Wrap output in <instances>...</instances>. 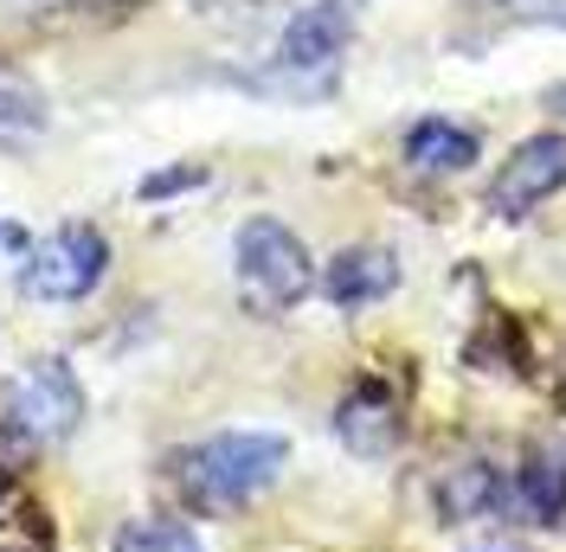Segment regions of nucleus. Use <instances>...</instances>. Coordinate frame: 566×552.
Wrapping results in <instances>:
<instances>
[{
	"label": "nucleus",
	"instance_id": "obj_3",
	"mask_svg": "<svg viewBox=\"0 0 566 552\" xmlns=\"http://www.w3.org/2000/svg\"><path fill=\"white\" fill-rule=\"evenodd\" d=\"M232 264H239V296L251 315H283L316 289V264L283 219H245L232 238Z\"/></svg>",
	"mask_w": 566,
	"mask_h": 552
},
{
	"label": "nucleus",
	"instance_id": "obj_8",
	"mask_svg": "<svg viewBox=\"0 0 566 552\" xmlns=\"http://www.w3.org/2000/svg\"><path fill=\"white\" fill-rule=\"evenodd\" d=\"M399 289V257L387 244H348L328 270H322V296L335 309H367V302H387Z\"/></svg>",
	"mask_w": 566,
	"mask_h": 552
},
{
	"label": "nucleus",
	"instance_id": "obj_14",
	"mask_svg": "<svg viewBox=\"0 0 566 552\" xmlns=\"http://www.w3.org/2000/svg\"><path fill=\"white\" fill-rule=\"evenodd\" d=\"M502 7H515V13H528V20H554V26H566V0H502Z\"/></svg>",
	"mask_w": 566,
	"mask_h": 552
},
{
	"label": "nucleus",
	"instance_id": "obj_4",
	"mask_svg": "<svg viewBox=\"0 0 566 552\" xmlns=\"http://www.w3.org/2000/svg\"><path fill=\"white\" fill-rule=\"evenodd\" d=\"M84 417V385L71 373L65 360H33L27 373L0 380V431L13 444H65Z\"/></svg>",
	"mask_w": 566,
	"mask_h": 552
},
{
	"label": "nucleus",
	"instance_id": "obj_6",
	"mask_svg": "<svg viewBox=\"0 0 566 552\" xmlns=\"http://www.w3.org/2000/svg\"><path fill=\"white\" fill-rule=\"evenodd\" d=\"M566 187V136L541 129V136L515 141V155L502 161V173L490 180V206L502 219H528L541 200H554Z\"/></svg>",
	"mask_w": 566,
	"mask_h": 552
},
{
	"label": "nucleus",
	"instance_id": "obj_7",
	"mask_svg": "<svg viewBox=\"0 0 566 552\" xmlns=\"http://www.w3.org/2000/svg\"><path fill=\"white\" fill-rule=\"evenodd\" d=\"M438 514L451 527H490L502 508H509V482L490 456H458L451 469H438V488H431Z\"/></svg>",
	"mask_w": 566,
	"mask_h": 552
},
{
	"label": "nucleus",
	"instance_id": "obj_1",
	"mask_svg": "<svg viewBox=\"0 0 566 552\" xmlns=\"http://www.w3.org/2000/svg\"><path fill=\"white\" fill-rule=\"evenodd\" d=\"M283 463H290V444L277 431H219L175 456V488L200 514H232L277 482Z\"/></svg>",
	"mask_w": 566,
	"mask_h": 552
},
{
	"label": "nucleus",
	"instance_id": "obj_9",
	"mask_svg": "<svg viewBox=\"0 0 566 552\" xmlns=\"http://www.w3.org/2000/svg\"><path fill=\"white\" fill-rule=\"evenodd\" d=\"M509 508L528 514L534 527H554L566 514V444L560 437H547V444H534L522 456V469L509 482Z\"/></svg>",
	"mask_w": 566,
	"mask_h": 552
},
{
	"label": "nucleus",
	"instance_id": "obj_10",
	"mask_svg": "<svg viewBox=\"0 0 566 552\" xmlns=\"http://www.w3.org/2000/svg\"><path fill=\"white\" fill-rule=\"evenodd\" d=\"M335 431L354 456H387L399 444V412H392V399L380 385H354L342 399V412H335Z\"/></svg>",
	"mask_w": 566,
	"mask_h": 552
},
{
	"label": "nucleus",
	"instance_id": "obj_13",
	"mask_svg": "<svg viewBox=\"0 0 566 552\" xmlns=\"http://www.w3.org/2000/svg\"><path fill=\"white\" fill-rule=\"evenodd\" d=\"M116 552H200V540L180 520H129L116 533Z\"/></svg>",
	"mask_w": 566,
	"mask_h": 552
},
{
	"label": "nucleus",
	"instance_id": "obj_15",
	"mask_svg": "<svg viewBox=\"0 0 566 552\" xmlns=\"http://www.w3.org/2000/svg\"><path fill=\"white\" fill-rule=\"evenodd\" d=\"M193 180H200V168H187V173H161V180H148L142 193L155 200V193H175V187H193Z\"/></svg>",
	"mask_w": 566,
	"mask_h": 552
},
{
	"label": "nucleus",
	"instance_id": "obj_16",
	"mask_svg": "<svg viewBox=\"0 0 566 552\" xmlns=\"http://www.w3.org/2000/svg\"><path fill=\"white\" fill-rule=\"evenodd\" d=\"M0 244H13V232H7V225H0Z\"/></svg>",
	"mask_w": 566,
	"mask_h": 552
},
{
	"label": "nucleus",
	"instance_id": "obj_2",
	"mask_svg": "<svg viewBox=\"0 0 566 552\" xmlns=\"http://www.w3.org/2000/svg\"><path fill=\"white\" fill-rule=\"evenodd\" d=\"M354 7L360 0H310V7H296L277 39V52H271L264 84L283 91V97H322L335 84L342 52L354 39Z\"/></svg>",
	"mask_w": 566,
	"mask_h": 552
},
{
	"label": "nucleus",
	"instance_id": "obj_5",
	"mask_svg": "<svg viewBox=\"0 0 566 552\" xmlns=\"http://www.w3.org/2000/svg\"><path fill=\"white\" fill-rule=\"evenodd\" d=\"M109 270V238L97 225H59L20 270V289L39 302H84Z\"/></svg>",
	"mask_w": 566,
	"mask_h": 552
},
{
	"label": "nucleus",
	"instance_id": "obj_11",
	"mask_svg": "<svg viewBox=\"0 0 566 552\" xmlns=\"http://www.w3.org/2000/svg\"><path fill=\"white\" fill-rule=\"evenodd\" d=\"M406 161L419 173H458L476 161V136L458 129V123H444V116H424L419 129L406 136Z\"/></svg>",
	"mask_w": 566,
	"mask_h": 552
},
{
	"label": "nucleus",
	"instance_id": "obj_12",
	"mask_svg": "<svg viewBox=\"0 0 566 552\" xmlns=\"http://www.w3.org/2000/svg\"><path fill=\"white\" fill-rule=\"evenodd\" d=\"M52 116H45V97H39L27 77H13V71H0V141H27L39 136Z\"/></svg>",
	"mask_w": 566,
	"mask_h": 552
}]
</instances>
